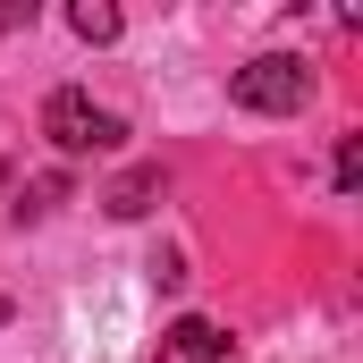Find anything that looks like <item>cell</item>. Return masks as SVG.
<instances>
[{"mask_svg":"<svg viewBox=\"0 0 363 363\" xmlns=\"http://www.w3.org/2000/svg\"><path fill=\"white\" fill-rule=\"evenodd\" d=\"M43 135H51L60 152H118V144H127V118H118V110H101L93 93L60 85L51 101H43Z\"/></svg>","mask_w":363,"mask_h":363,"instance_id":"6da1fadb","label":"cell"},{"mask_svg":"<svg viewBox=\"0 0 363 363\" xmlns=\"http://www.w3.org/2000/svg\"><path fill=\"white\" fill-rule=\"evenodd\" d=\"M228 101H237V110H262V118H287V110L313 101V77H304V60L262 51V60H245V68L228 77Z\"/></svg>","mask_w":363,"mask_h":363,"instance_id":"7a4b0ae2","label":"cell"},{"mask_svg":"<svg viewBox=\"0 0 363 363\" xmlns=\"http://www.w3.org/2000/svg\"><path fill=\"white\" fill-rule=\"evenodd\" d=\"M161 363H228V338L186 313V321H169V338H161Z\"/></svg>","mask_w":363,"mask_h":363,"instance_id":"3957f363","label":"cell"},{"mask_svg":"<svg viewBox=\"0 0 363 363\" xmlns=\"http://www.w3.org/2000/svg\"><path fill=\"white\" fill-rule=\"evenodd\" d=\"M152 194H161V169H135V178L110 186V211H118V220H144V211H152Z\"/></svg>","mask_w":363,"mask_h":363,"instance_id":"277c9868","label":"cell"},{"mask_svg":"<svg viewBox=\"0 0 363 363\" xmlns=\"http://www.w3.org/2000/svg\"><path fill=\"white\" fill-rule=\"evenodd\" d=\"M68 26H77L85 43H118V9H101V0H77V9H68Z\"/></svg>","mask_w":363,"mask_h":363,"instance_id":"5b68a950","label":"cell"},{"mask_svg":"<svg viewBox=\"0 0 363 363\" xmlns=\"http://www.w3.org/2000/svg\"><path fill=\"white\" fill-rule=\"evenodd\" d=\"M355 186H363V144L347 135V144H338V194H355Z\"/></svg>","mask_w":363,"mask_h":363,"instance_id":"8992f818","label":"cell"}]
</instances>
